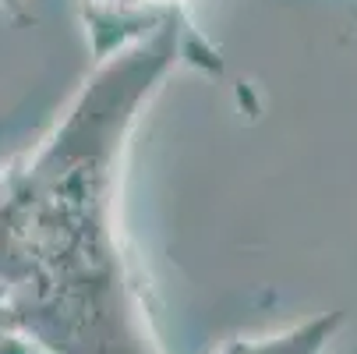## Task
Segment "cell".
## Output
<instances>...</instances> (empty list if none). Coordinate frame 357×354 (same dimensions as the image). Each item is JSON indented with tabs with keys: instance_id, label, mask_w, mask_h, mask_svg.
Segmentation results:
<instances>
[{
	"instance_id": "obj_1",
	"label": "cell",
	"mask_w": 357,
	"mask_h": 354,
	"mask_svg": "<svg viewBox=\"0 0 357 354\" xmlns=\"http://www.w3.org/2000/svg\"><path fill=\"white\" fill-rule=\"evenodd\" d=\"M184 50L181 15L99 57L61 121L0 177V294L50 354H163L121 234V177L142 107Z\"/></svg>"
},
{
	"instance_id": "obj_2",
	"label": "cell",
	"mask_w": 357,
	"mask_h": 354,
	"mask_svg": "<svg viewBox=\"0 0 357 354\" xmlns=\"http://www.w3.org/2000/svg\"><path fill=\"white\" fill-rule=\"evenodd\" d=\"M340 323H343L340 312L312 316L290 330H276L266 337H237L220 354H322L329 337L340 330Z\"/></svg>"
},
{
	"instance_id": "obj_3",
	"label": "cell",
	"mask_w": 357,
	"mask_h": 354,
	"mask_svg": "<svg viewBox=\"0 0 357 354\" xmlns=\"http://www.w3.org/2000/svg\"><path fill=\"white\" fill-rule=\"evenodd\" d=\"M8 4H11V8H15V4H18V0H8Z\"/></svg>"
}]
</instances>
